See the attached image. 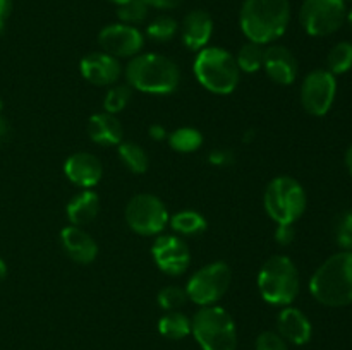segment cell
<instances>
[{
    "mask_svg": "<svg viewBox=\"0 0 352 350\" xmlns=\"http://www.w3.org/2000/svg\"><path fill=\"white\" fill-rule=\"evenodd\" d=\"M291 21L289 0H244L239 12L241 31L250 41L268 45L285 33Z\"/></svg>",
    "mask_w": 352,
    "mask_h": 350,
    "instance_id": "obj_1",
    "label": "cell"
},
{
    "mask_svg": "<svg viewBox=\"0 0 352 350\" xmlns=\"http://www.w3.org/2000/svg\"><path fill=\"white\" fill-rule=\"evenodd\" d=\"M313 297L329 307L352 304V253L342 250L330 256L309 280Z\"/></svg>",
    "mask_w": 352,
    "mask_h": 350,
    "instance_id": "obj_2",
    "label": "cell"
},
{
    "mask_svg": "<svg viewBox=\"0 0 352 350\" xmlns=\"http://www.w3.org/2000/svg\"><path fill=\"white\" fill-rule=\"evenodd\" d=\"M127 84L150 95H170L181 82V71L172 58L158 54H138L126 67Z\"/></svg>",
    "mask_w": 352,
    "mask_h": 350,
    "instance_id": "obj_3",
    "label": "cell"
},
{
    "mask_svg": "<svg viewBox=\"0 0 352 350\" xmlns=\"http://www.w3.org/2000/svg\"><path fill=\"white\" fill-rule=\"evenodd\" d=\"M192 69L199 84L215 95H230L239 84L241 69L226 48L205 47L196 55Z\"/></svg>",
    "mask_w": 352,
    "mask_h": 350,
    "instance_id": "obj_4",
    "label": "cell"
},
{
    "mask_svg": "<svg viewBox=\"0 0 352 350\" xmlns=\"http://www.w3.org/2000/svg\"><path fill=\"white\" fill-rule=\"evenodd\" d=\"M299 271L287 256H272L258 273V290L265 302L272 305H291L299 294Z\"/></svg>",
    "mask_w": 352,
    "mask_h": 350,
    "instance_id": "obj_5",
    "label": "cell"
},
{
    "mask_svg": "<svg viewBox=\"0 0 352 350\" xmlns=\"http://www.w3.org/2000/svg\"><path fill=\"white\" fill-rule=\"evenodd\" d=\"M191 335L201 350H236L237 329L232 316L220 305L201 307L191 319Z\"/></svg>",
    "mask_w": 352,
    "mask_h": 350,
    "instance_id": "obj_6",
    "label": "cell"
},
{
    "mask_svg": "<svg viewBox=\"0 0 352 350\" xmlns=\"http://www.w3.org/2000/svg\"><path fill=\"white\" fill-rule=\"evenodd\" d=\"M265 209L277 225L296 223L306 211L308 198L305 187L289 175L275 177L265 189Z\"/></svg>",
    "mask_w": 352,
    "mask_h": 350,
    "instance_id": "obj_7",
    "label": "cell"
},
{
    "mask_svg": "<svg viewBox=\"0 0 352 350\" xmlns=\"http://www.w3.org/2000/svg\"><path fill=\"white\" fill-rule=\"evenodd\" d=\"M232 281L230 266L223 261H215L199 268L186 285V294L195 304L206 307L215 305L227 294Z\"/></svg>",
    "mask_w": 352,
    "mask_h": 350,
    "instance_id": "obj_8",
    "label": "cell"
},
{
    "mask_svg": "<svg viewBox=\"0 0 352 350\" xmlns=\"http://www.w3.org/2000/svg\"><path fill=\"white\" fill-rule=\"evenodd\" d=\"M168 220L167 206L155 194H136L126 206L127 225L140 235H158L168 225Z\"/></svg>",
    "mask_w": 352,
    "mask_h": 350,
    "instance_id": "obj_9",
    "label": "cell"
},
{
    "mask_svg": "<svg viewBox=\"0 0 352 350\" xmlns=\"http://www.w3.org/2000/svg\"><path fill=\"white\" fill-rule=\"evenodd\" d=\"M347 17L342 0H305L299 10L301 26L309 36H329L340 30Z\"/></svg>",
    "mask_w": 352,
    "mask_h": 350,
    "instance_id": "obj_10",
    "label": "cell"
},
{
    "mask_svg": "<svg viewBox=\"0 0 352 350\" xmlns=\"http://www.w3.org/2000/svg\"><path fill=\"white\" fill-rule=\"evenodd\" d=\"M336 75L327 69L309 72L301 84V105L309 115L323 117L336 102Z\"/></svg>",
    "mask_w": 352,
    "mask_h": 350,
    "instance_id": "obj_11",
    "label": "cell"
},
{
    "mask_svg": "<svg viewBox=\"0 0 352 350\" xmlns=\"http://www.w3.org/2000/svg\"><path fill=\"white\" fill-rule=\"evenodd\" d=\"M98 43L105 54L116 58H133L143 50L144 36L136 26L124 23L109 24L98 34Z\"/></svg>",
    "mask_w": 352,
    "mask_h": 350,
    "instance_id": "obj_12",
    "label": "cell"
},
{
    "mask_svg": "<svg viewBox=\"0 0 352 350\" xmlns=\"http://www.w3.org/2000/svg\"><path fill=\"white\" fill-rule=\"evenodd\" d=\"M151 254L164 273L179 277L191 263V250L179 235H160L151 247Z\"/></svg>",
    "mask_w": 352,
    "mask_h": 350,
    "instance_id": "obj_13",
    "label": "cell"
},
{
    "mask_svg": "<svg viewBox=\"0 0 352 350\" xmlns=\"http://www.w3.org/2000/svg\"><path fill=\"white\" fill-rule=\"evenodd\" d=\"M81 74L88 82L95 86H113L119 81L122 74L119 58L105 54V51H95L81 60Z\"/></svg>",
    "mask_w": 352,
    "mask_h": 350,
    "instance_id": "obj_14",
    "label": "cell"
},
{
    "mask_svg": "<svg viewBox=\"0 0 352 350\" xmlns=\"http://www.w3.org/2000/svg\"><path fill=\"white\" fill-rule=\"evenodd\" d=\"M64 174L78 187L91 189L102 180L103 165L93 153L78 151L65 160Z\"/></svg>",
    "mask_w": 352,
    "mask_h": 350,
    "instance_id": "obj_15",
    "label": "cell"
},
{
    "mask_svg": "<svg viewBox=\"0 0 352 350\" xmlns=\"http://www.w3.org/2000/svg\"><path fill=\"white\" fill-rule=\"evenodd\" d=\"M263 69L267 71L268 78L278 84L289 86L298 78V58L289 48L282 45H270L265 48Z\"/></svg>",
    "mask_w": 352,
    "mask_h": 350,
    "instance_id": "obj_16",
    "label": "cell"
},
{
    "mask_svg": "<svg viewBox=\"0 0 352 350\" xmlns=\"http://www.w3.org/2000/svg\"><path fill=\"white\" fill-rule=\"evenodd\" d=\"M60 244L74 263L89 264L98 256V244L82 226L69 225L60 232Z\"/></svg>",
    "mask_w": 352,
    "mask_h": 350,
    "instance_id": "obj_17",
    "label": "cell"
},
{
    "mask_svg": "<svg viewBox=\"0 0 352 350\" xmlns=\"http://www.w3.org/2000/svg\"><path fill=\"white\" fill-rule=\"evenodd\" d=\"M277 329L278 335L294 345H306L311 340L313 326L308 316L298 307L285 305L277 316Z\"/></svg>",
    "mask_w": 352,
    "mask_h": 350,
    "instance_id": "obj_18",
    "label": "cell"
},
{
    "mask_svg": "<svg viewBox=\"0 0 352 350\" xmlns=\"http://www.w3.org/2000/svg\"><path fill=\"white\" fill-rule=\"evenodd\" d=\"M213 34V19L206 10L195 9L184 17L181 24L182 43L189 50L199 51L208 45Z\"/></svg>",
    "mask_w": 352,
    "mask_h": 350,
    "instance_id": "obj_19",
    "label": "cell"
},
{
    "mask_svg": "<svg viewBox=\"0 0 352 350\" xmlns=\"http://www.w3.org/2000/svg\"><path fill=\"white\" fill-rule=\"evenodd\" d=\"M88 134L89 139L100 146H119L122 143L124 127L113 113L98 112L89 117Z\"/></svg>",
    "mask_w": 352,
    "mask_h": 350,
    "instance_id": "obj_20",
    "label": "cell"
},
{
    "mask_svg": "<svg viewBox=\"0 0 352 350\" xmlns=\"http://www.w3.org/2000/svg\"><path fill=\"white\" fill-rule=\"evenodd\" d=\"M65 211H67V218L69 222H71V225H89L100 213L98 194H96L95 191H91V189H85V191L78 192V194L69 201Z\"/></svg>",
    "mask_w": 352,
    "mask_h": 350,
    "instance_id": "obj_21",
    "label": "cell"
},
{
    "mask_svg": "<svg viewBox=\"0 0 352 350\" xmlns=\"http://www.w3.org/2000/svg\"><path fill=\"white\" fill-rule=\"evenodd\" d=\"M168 225L179 235H198V233L205 232L208 223H206L205 216L199 211H195V209H182V211H177L175 215L170 216Z\"/></svg>",
    "mask_w": 352,
    "mask_h": 350,
    "instance_id": "obj_22",
    "label": "cell"
},
{
    "mask_svg": "<svg viewBox=\"0 0 352 350\" xmlns=\"http://www.w3.org/2000/svg\"><path fill=\"white\" fill-rule=\"evenodd\" d=\"M158 331L168 340H182L191 335V319L179 311H168L158 319Z\"/></svg>",
    "mask_w": 352,
    "mask_h": 350,
    "instance_id": "obj_23",
    "label": "cell"
},
{
    "mask_svg": "<svg viewBox=\"0 0 352 350\" xmlns=\"http://www.w3.org/2000/svg\"><path fill=\"white\" fill-rule=\"evenodd\" d=\"M168 144L179 153H195L201 148L203 134L196 127H179L168 134Z\"/></svg>",
    "mask_w": 352,
    "mask_h": 350,
    "instance_id": "obj_24",
    "label": "cell"
},
{
    "mask_svg": "<svg viewBox=\"0 0 352 350\" xmlns=\"http://www.w3.org/2000/svg\"><path fill=\"white\" fill-rule=\"evenodd\" d=\"M119 156L122 160V163L129 168L133 174H144L150 167V160H148V154L140 144L131 143V141H126V143H120L119 148Z\"/></svg>",
    "mask_w": 352,
    "mask_h": 350,
    "instance_id": "obj_25",
    "label": "cell"
},
{
    "mask_svg": "<svg viewBox=\"0 0 352 350\" xmlns=\"http://www.w3.org/2000/svg\"><path fill=\"white\" fill-rule=\"evenodd\" d=\"M263 45H258L254 43V41H248L246 45H243L236 57V62L237 65H239L241 72L253 74V72L260 71V69L263 67Z\"/></svg>",
    "mask_w": 352,
    "mask_h": 350,
    "instance_id": "obj_26",
    "label": "cell"
},
{
    "mask_svg": "<svg viewBox=\"0 0 352 350\" xmlns=\"http://www.w3.org/2000/svg\"><path fill=\"white\" fill-rule=\"evenodd\" d=\"M327 71L333 75L346 74L352 69V43L351 41H340L330 50L327 57Z\"/></svg>",
    "mask_w": 352,
    "mask_h": 350,
    "instance_id": "obj_27",
    "label": "cell"
},
{
    "mask_svg": "<svg viewBox=\"0 0 352 350\" xmlns=\"http://www.w3.org/2000/svg\"><path fill=\"white\" fill-rule=\"evenodd\" d=\"M179 31V24L174 17L170 16H158L148 24L146 27V36L150 40L157 41V43H167L172 38L175 36V33Z\"/></svg>",
    "mask_w": 352,
    "mask_h": 350,
    "instance_id": "obj_28",
    "label": "cell"
},
{
    "mask_svg": "<svg viewBox=\"0 0 352 350\" xmlns=\"http://www.w3.org/2000/svg\"><path fill=\"white\" fill-rule=\"evenodd\" d=\"M131 98H133V88L129 84H113L103 98L105 112L113 113V115L122 112L129 105Z\"/></svg>",
    "mask_w": 352,
    "mask_h": 350,
    "instance_id": "obj_29",
    "label": "cell"
},
{
    "mask_svg": "<svg viewBox=\"0 0 352 350\" xmlns=\"http://www.w3.org/2000/svg\"><path fill=\"white\" fill-rule=\"evenodd\" d=\"M148 10H150V7L144 0H129L122 5H117V16H119L120 23L134 26V24H140L146 19Z\"/></svg>",
    "mask_w": 352,
    "mask_h": 350,
    "instance_id": "obj_30",
    "label": "cell"
},
{
    "mask_svg": "<svg viewBox=\"0 0 352 350\" xmlns=\"http://www.w3.org/2000/svg\"><path fill=\"white\" fill-rule=\"evenodd\" d=\"M157 301L164 311H177L179 307L186 304L188 294H186V288L177 287V285H168V287H164L158 292Z\"/></svg>",
    "mask_w": 352,
    "mask_h": 350,
    "instance_id": "obj_31",
    "label": "cell"
},
{
    "mask_svg": "<svg viewBox=\"0 0 352 350\" xmlns=\"http://www.w3.org/2000/svg\"><path fill=\"white\" fill-rule=\"evenodd\" d=\"M337 242L344 250H351L352 253V209L344 213L337 223Z\"/></svg>",
    "mask_w": 352,
    "mask_h": 350,
    "instance_id": "obj_32",
    "label": "cell"
},
{
    "mask_svg": "<svg viewBox=\"0 0 352 350\" xmlns=\"http://www.w3.org/2000/svg\"><path fill=\"white\" fill-rule=\"evenodd\" d=\"M256 350H289L287 342L277 331H263L258 335Z\"/></svg>",
    "mask_w": 352,
    "mask_h": 350,
    "instance_id": "obj_33",
    "label": "cell"
},
{
    "mask_svg": "<svg viewBox=\"0 0 352 350\" xmlns=\"http://www.w3.org/2000/svg\"><path fill=\"white\" fill-rule=\"evenodd\" d=\"M208 161L213 167H230L236 161V154L227 148H217V150L210 151Z\"/></svg>",
    "mask_w": 352,
    "mask_h": 350,
    "instance_id": "obj_34",
    "label": "cell"
},
{
    "mask_svg": "<svg viewBox=\"0 0 352 350\" xmlns=\"http://www.w3.org/2000/svg\"><path fill=\"white\" fill-rule=\"evenodd\" d=\"M294 239H296L294 223H280V225H277L275 240H277L280 246H289V244L294 242Z\"/></svg>",
    "mask_w": 352,
    "mask_h": 350,
    "instance_id": "obj_35",
    "label": "cell"
},
{
    "mask_svg": "<svg viewBox=\"0 0 352 350\" xmlns=\"http://www.w3.org/2000/svg\"><path fill=\"white\" fill-rule=\"evenodd\" d=\"M148 3V7H153V9L160 10H170L175 9V7L181 5L184 0H144Z\"/></svg>",
    "mask_w": 352,
    "mask_h": 350,
    "instance_id": "obj_36",
    "label": "cell"
},
{
    "mask_svg": "<svg viewBox=\"0 0 352 350\" xmlns=\"http://www.w3.org/2000/svg\"><path fill=\"white\" fill-rule=\"evenodd\" d=\"M12 12V0H0V33L6 30V23Z\"/></svg>",
    "mask_w": 352,
    "mask_h": 350,
    "instance_id": "obj_37",
    "label": "cell"
},
{
    "mask_svg": "<svg viewBox=\"0 0 352 350\" xmlns=\"http://www.w3.org/2000/svg\"><path fill=\"white\" fill-rule=\"evenodd\" d=\"M148 132H150V137L155 141H164L167 139V130H165V127L162 126V124H151L150 129H148Z\"/></svg>",
    "mask_w": 352,
    "mask_h": 350,
    "instance_id": "obj_38",
    "label": "cell"
},
{
    "mask_svg": "<svg viewBox=\"0 0 352 350\" xmlns=\"http://www.w3.org/2000/svg\"><path fill=\"white\" fill-rule=\"evenodd\" d=\"M7 137H9V126H7V120L0 113V144L6 143Z\"/></svg>",
    "mask_w": 352,
    "mask_h": 350,
    "instance_id": "obj_39",
    "label": "cell"
},
{
    "mask_svg": "<svg viewBox=\"0 0 352 350\" xmlns=\"http://www.w3.org/2000/svg\"><path fill=\"white\" fill-rule=\"evenodd\" d=\"M346 167H347V170H349L352 174V144H351L349 150H347V153H346Z\"/></svg>",
    "mask_w": 352,
    "mask_h": 350,
    "instance_id": "obj_40",
    "label": "cell"
},
{
    "mask_svg": "<svg viewBox=\"0 0 352 350\" xmlns=\"http://www.w3.org/2000/svg\"><path fill=\"white\" fill-rule=\"evenodd\" d=\"M6 277H7V264H6V261L0 257V280H3Z\"/></svg>",
    "mask_w": 352,
    "mask_h": 350,
    "instance_id": "obj_41",
    "label": "cell"
},
{
    "mask_svg": "<svg viewBox=\"0 0 352 350\" xmlns=\"http://www.w3.org/2000/svg\"><path fill=\"white\" fill-rule=\"evenodd\" d=\"M253 137H254V132H253V130H250V132H248L246 136L243 137V141H244V143H250V141L253 139Z\"/></svg>",
    "mask_w": 352,
    "mask_h": 350,
    "instance_id": "obj_42",
    "label": "cell"
},
{
    "mask_svg": "<svg viewBox=\"0 0 352 350\" xmlns=\"http://www.w3.org/2000/svg\"><path fill=\"white\" fill-rule=\"evenodd\" d=\"M110 2H113V3H116V5H122V3L129 2V0H110Z\"/></svg>",
    "mask_w": 352,
    "mask_h": 350,
    "instance_id": "obj_43",
    "label": "cell"
},
{
    "mask_svg": "<svg viewBox=\"0 0 352 350\" xmlns=\"http://www.w3.org/2000/svg\"><path fill=\"white\" fill-rule=\"evenodd\" d=\"M346 19H347V23H349V24H351V27H352V9L349 10V14H347Z\"/></svg>",
    "mask_w": 352,
    "mask_h": 350,
    "instance_id": "obj_44",
    "label": "cell"
},
{
    "mask_svg": "<svg viewBox=\"0 0 352 350\" xmlns=\"http://www.w3.org/2000/svg\"><path fill=\"white\" fill-rule=\"evenodd\" d=\"M344 3H352V0H342Z\"/></svg>",
    "mask_w": 352,
    "mask_h": 350,
    "instance_id": "obj_45",
    "label": "cell"
}]
</instances>
